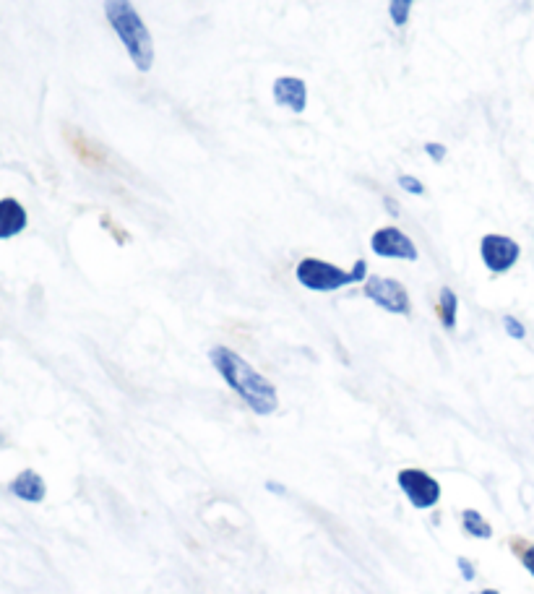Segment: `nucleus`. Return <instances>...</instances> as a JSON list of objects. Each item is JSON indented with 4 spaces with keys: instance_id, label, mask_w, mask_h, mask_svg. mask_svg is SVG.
I'll list each match as a JSON object with an SVG mask.
<instances>
[{
    "instance_id": "obj_1",
    "label": "nucleus",
    "mask_w": 534,
    "mask_h": 594,
    "mask_svg": "<svg viewBox=\"0 0 534 594\" xmlns=\"http://www.w3.org/2000/svg\"><path fill=\"white\" fill-rule=\"evenodd\" d=\"M209 363L227 383V389L258 417H269L279 410V391L269 378L235 352L227 344H214L209 350Z\"/></svg>"
},
{
    "instance_id": "obj_2",
    "label": "nucleus",
    "mask_w": 534,
    "mask_h": 594,
    "mask_svg": "<svg viewBox=\"0 0 534 594\" xmlns=\"http://www.w3.org/2000/svg\"><path fill=\"white\" fill-rule=\"evenodd\" d=\"M105 19L120 45L126 47L128 58L136 71L149 73L154 68V37L146 27V21L133 6V0H102Z\"/></svg>"
},
{
    "instance_id": "obj_3",
    "label": "nucleus",
    "mask_w": 534,
    "mask_h": 594,
    "mask_svg": "<svg viewBox=\"0 0 534 594\" xmlns=\"http://www.w3.org/2000/svg\"><path fill=\"white\" fill-rule=\"evenodd\" d=\"M370 277L368 261L365 258H357L352 269H342V266L331 264V261H324V258L316 256H305L297 261L295 266V279L300 287L310 292H339L350 284H363L365 279Z\"/></svg>"
},
{
    "instance_id": "obj_4",
    "label": "nucleus",
    "mask_w": 534,
    "mask_h": 594,
    "mask_svg": "<svg viewBox=\"0 0 534 594\" xmlns=\"http://www.w3.org/2000/svg\"><path fill=\"white\" fill-rule=\"evenodd\" d=\"M396 485L407 498V503L415 511H430L436 509L443 498L441 482L430 475L428 469L420 467H404L396 472Z\"/></svg>"
},
{
    "instance_id": "obj_5",
    "label": "nucleus",
    "mask_w": 534,
    "mask_h": 594,
    "mask_svg": "<svg viewBox=\"0 0 534 594\" xmlns=\"http://www.w3.org/2000/svg\"><path fill=\"white\" fill-rule=\"evenodd\" d=\"M363 295L370 303L378 305L381 311L391 316H409L412 313V297L409 290L399 279L381 277V274H370L363 282Z\"/></svg>"
},
{
    "instance_id": "obj_6",
    "label": "nucleus",
    "mask_w": 534,
    "mask_h": 594,
    "mask_svg": "<svg viewBox=\"0 0 534 594\" xmlns=\"http://www.w3.org/2000/svg\"><path fill=\"white\" fill-rule=\"evenodd\" d=\"M480 261L490 274L503 277V274H508L511 269H516V264L521 261L519 240H514L511 235H501V232H488V235H482Z\"/></svg>"
},
{
    "instance_id": "obj_7",
    "label": "nucleus",
    "mask_w": 534,
    "mask_h": 594,
    "mask_svg": "<svg viewBox=\"0 0 534 594\" xmlns=\"http://www.w3.org/2000/svg\"><path fill=\"white\" fill-rule=\"evenodd\" d=\"M370 251L376 253L378 258H389V261H407V264H415L420 258V251H417L415 240L409 238L407 232L399 230L394 225L378 227L373 235H370Z\"/></svg>"
},
{
    "instance_id": "obj_8",
    "label": "nucleus",
    "mask_w": 534,
    "mask_h": 594,
    "mask_svg": "<svg viewBox=\"0 0 534 594\" xmlns=\"http://www.w3.org/2000/svg\"><path fill=\"white\" fill-rule=\"evenodd\" d=\"M271 97L279 107L290 113H305L308 110V84L300 76H279L271 84Z\"/></svg>"
},
{
    "instance_id": "obj_9",
    "label": "nucleus",
    "mask_w": 534,
    "mask_h": 594,
    "mask_svg": "<svg viewBox=\"0 0 534 594\" xmlns=\"http://www.w3.org/2000/svg\"><path fill=\"white\" fill-rule=\"evenodd\" d=\"M8 493L14 495V498H19V501L29 503V506H40L47 498V482L37 469L27 467L21 469L19 475L8 482Z\"/></svg>"
},
{
    "instance_id": "obj_10",
    "label": "nucleus",
    "mask_w": 534,
    "mask_h": 594,
    "mask_svg": "<svg viewBox=\"0 0 534 594\" xmlns=\"http://www.w3.org/2000/svg\"><path fill=\"white\" fill-rule=\"evenodd\" d=\"M29 227L27 206L19 198L3 196L0 198V240H14Z\"/></svg>"
},
{
    "instance_id": "obj_11",
    "label": "nucleus",
    "mask_w": 534,
    "mask_h": 594,
    "mask_svg": "<svg viewBox=\"0 0 534 594\" xmlns=\"http://www.w3.org/2000/svg\"><path fill=\"white\" fill-rule=\"evenodd\" d=\"M436 316L446 331H454L459 324V295L451 290L449 284H443L436 300Z\"/></svg>"
},
{
    "instance_id": "obj_12",
    "label": "nucleus",
    "mask_w": 534,
    "mask_h": 594,
    "mask_svg": "<svg viewBox=\"0 0 534 594\" xmlns=\"http://www.w3.org/2000/svg\"><path fill=\"white\" fill-rule=\"evenodd\" d=\"M459 524H462V532L472 540H493V524L485 519L477 509H462L459 514Z\"/></svg>"
},
{
    "instance_id": "obj_13",
    "label": "nucleus",
    "mask_w": 534,
    "mask_h": 594,
    "mask_svg": "<svg viewBox=\"0 0 534 594\" xmlns=\"http://www.w3.org/2000/svg\"><path fill=\"white\" fill-rule=\"evenodd\" d=\"M389 3V19L396 29H404L409 24V16H412V8H415L417 0H386Z\"/></svg>"
},
{
    "instance_id": "obj_14",
    "label": "nucleus",
    "mask_w": 534,
    "mask_h": 594,
    "mask_svg": "<svg viewBox=\"0 0 534 594\" xmlns=\"http://www.w3.org/2000/svg\"><path fill=\"white\" fill-rule=\"evenodd\" d=\"M501 324H503V331H506L508 339H514V342H524V339H527V326H524V321H521V318L506 313V316L501 318Z\"/></svg>"
},
{
    "instance_id": "obj_15",
    "label": "nucleus",
    "mask_w": 534,
    "mask_h": 594,
    "mask_svg": "<svg viewBox=\"0 0 534 594\" xmlns=\"http://www.w3.org/2000/svg\"><path fill=\"white\" fill-rule=\"evenodd\" d=\"M396 185H399L404 193H409V196H425V183H422L420 178H415V175L402 172V175L396 178Z\"/></svg>"
},
{
    "instance_id": "obj_16",
    "label": "nucleus",
    "mask_w": 534,
    "mask_h": 594,
    "mask_svg": "<svg viewBox=\"0 0 534 594\" xmlns=\"http://www.w3.org/2000/svg\"><path fill=\"white\" fill-rule=\"evenodd\" d=\"M516 558L524 566V571L534 579V542H519L516 545Z\"/></svg>"
},
{
    "instance_id": "obj_17",
    "label": "nucleus",
    "mask_w": 534,
    "mask_h": 594,
    "mask_svg": "<svg viewBox=\"0 0 534 594\" xmlns=\"http://www.w3.org/2000/svg\"><path fill=\"white\" fill-rule=\"evenodd\" d=\"M456 568H459V574H462V579L467 581V584H472V581L477 579V563L472 561V558H467V555H459V558H456Z\"/></svg>"
},
{
    "instance_id": "obj_18",
    "label": "nucleus",
    "mask_w": 534,
    "mask_h": 594,
    "mask_svg": "<svg viewBox=\"0 0 534 594\" xmlns=\"http://www.w3.org/2000/svg\"><path fill=\"white\" fill-rule=\"evenodd\" d=\"M425 149V154H428L436 165H441V162H446V157H449V149H446V144H438V141H428V144L422 146Z\"/></svg>"
},
{
    "instance_id": "obj_19",
    "label": "nucleus",
    "mask_w": 534,
    "mask_h": 594,
    "mask_svg": "<svg viewBox=\"0 0 534 594\" xmlns=\"http://www.w3.org/2000/svg\"><path fill=\"white\" fill-rule=\"evenodd\" d=\"M383 204H386V212H389L391 217H399V212H402V209H399V201H394L391 196H383Z\"/></svg>"
},
{
    "instance_id": "obj_20",
    "label": "nucleus",
    "mask_w": 534,
    "mask_h": 594,
    "mask_svg": "<svg viewBox=\"0 0 534 594\" xmlns=\"http://www.w3.org/2000/svg\"><path fill=\"white\" fill-rule=\"evenodd\" d=\"M266 490H269V493H274V495L287 493V488H284L282 482H277V480H266Z\"/></svg>"
},
{
    "instance_id": "obj_21",
    "label": "nucleus",
    "mask_w": 534,
    "mask_h": 594,
    "mask_svg": "<svg viewBox=\"0 0 534 594\" xmlns=\"http://www.w3.org/2000/svg\"><path fill=\"white\" fill-rule=\"evenodd\" d=\"M472 594H501V592L493 587H485V589H477V592H472Z\"/></svg>"
}]
</instances>
